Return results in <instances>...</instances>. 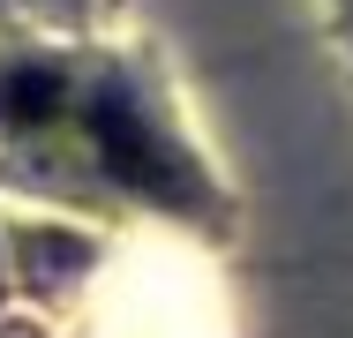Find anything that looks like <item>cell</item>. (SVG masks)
Masks as SVG:
<instances>
[{"label":"cell","instance_id":"obj_1","mask_svg":"<svg viewBox=\"0 0 353 338\" xmlns=\"http://www.w3.org/2000/svg\"><path fill=\"white\" fill-rule=\"evenodd\" d=\"M90 128H98V143H105V158H113L121 181H136V188H150V196H181L188 173L165 158V143L143 128L121 98H98V106H90Z\"/></svg>","mask_w":353,"mask_h":338},{"label":"cell","instance_id":"obj_2","mask_svg":"<svg viewBox=\"0 0 353 338\" xmlns=\"http://www.w3.org/2000/svg\"><path fill=\"white\" fill-rule=\"evenodd\" d=\"M61 98H68V83L53 68H30V61L0 68V128H38L61 113Z\"/></svg>","mask_w":353,"mask_h":338}]
</instances>
